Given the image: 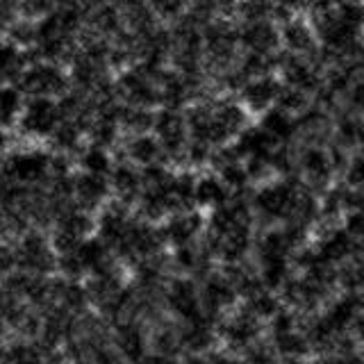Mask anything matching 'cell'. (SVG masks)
I'll return each mask as SVG.
<instances>
[{
    "instance_id": "obj_15",
    "label": "cell",
    "mask_w": 364,
    "mask_h": 364,
    "mask_svg": "<svg viewBox=\"0 0 364 364\" xmlns=\"http://www.w3.org/2000/svg\"><path fill=\"white\" fill-rule=\"evenodd\" d=\"M114 344H117V353L128 360L130 364H141L148 355H146V348H148V339L144 335L141 326H136L132 321H123L119 323L117 328V339H114Z\"/></svg>"
},
{
    "instance_id": "obj_4",
    "label": "cell",
    "mask_w": 364,
    "mask_h": 364,
    "mask_svg": "<svg viewBox=\"0 0 364 364\" xmlns=\"http://www.w3.org/2000/svg\"><path fill=\"white\" fill-rule=\"evenodd\" d=\"M60 105L50 98H30L18 119V128L28 136H53L62 123Z\"/></svg>"
},
{
    "instance_id": "obj_17",
    "label": "cell",
    "mask_w": 364,
    "mask_h": 364,
    "mask_svg": "<svg viewBox=\"0 0 364 364\" xmlns=\"http://www.w3.org/2000/svg\"><path fill=\"white\" fill-rule=\"evenodd\" d=\"M280 39L282 37H278V30L267 21L248 23V28H244L242 32V43L248 48V53H259V55H269Z\"/></svg>"
},
{
    "instance_id": "obj_24",
    "label": "cell",
    "mask_w": 364,
    "mask_h": 364,
    "mask_svg": "<svg viewBox=\"0 0 364 364\" xmlns=\"http://www.w3.org/2000/svg\"><path fill=\"white\" fill-rule=\"evenodd\" d=\"M155 117L157 114H153L151 109H144V107H123L121 109V125L125 130H130L136 134H146V130L155 128Z\"/></svg>"
},
{
    "instance_id": "obj_22",
    "label": "cell",
    "mask_w": 364,
    "mask_h": 364,
    "mask_svg": "<svg viewBox=\"0 0 364 364\" xmlns=\"http://www.w3.org/2000/svg\"><path fill=\"white\" fill-rule=\"evenodd\" d=\"M282 43L296 55L310 53L314 46L312 30L307 28V23H303V21H289L287 26L282 28Z\"/></svg>"
},
{
    "instance_id": "obj_28",
    "label": "cell",
    "mask_w": 364,
    "mask_h": 364,
    "mask_svg": "<svg viewBox=\"0 0 364 364\" xmlns=\"http://www.w3.org/2000/svg\"><path fill=\"white\" fill-rule=\"evenodd\" d=\"M0 107H3V121L5 125H11L14 119H21L23 114V91L18 87H5L3 96H0Z\"/></svg>"
},
{
    "instance_id": "obj_13",
    "label": "cell",
    "mask_w": 364,
    "mask_h": 364,
    "mask_svg": "<svg viewBox=\"0 0 364 364\" xmlns=\"http://www.w3.org/2000/svg\"><path fill=\"white\" fill-rule=\"evenodd\" d=\"M299 166L307 182L314 187H326L330 182V176L335 171V162L330 151H323L318 146H307L299 157Z\"/></svg>"
},
{
    "instance_id": "obj_5",
    "label": "cell",
    "mask_w": 364,
    "mask_h": 364,
    "mask_svg": "<svg viewBox=\"0 0 364 364\" xmlns=\"http://www.w3.org/2000/svg\"><path fill=\"white\" fill-rule=\"evenodd\" d=\"M16 87L23 94H30L32 98H50V96L64 94L68 87V80L55 64H32L28 66V71L21 75Z\"/></svg>"
},
{
    "instance_id": "obj_20",
    "label": "cell",
    "mask_w": 364,
    "mask_h": 364,
    "mask_svg": "<svg viewBox=\"0 0 364 364\" xmlns=\"http://www.w3.org/2000/svg\"><path fill=\"white\" fill-rule=\"evenodd\" d=\"M262 128H264L278 144H282V141H289L296 134V130H299V121L291 119V114L276 107V109H269L264 114V119H262Z\"/></svg>"
},
{
    "instance_id": "obj_9",
    "label": "cell",
    "mask_w": 364,
    "mask_h": 364,
    "mask_svg": "<svg viewBox=\"0 0 364 364\" xmlns=\"http://www.w3.org/2000/svg\"><path fill=\"white\" fill-rule=\"evenodd\" d=\"M203 216L191 210V212H178V214H171L168 219L159 225V232H162L164 244L171 246H189L198 239V235L203 232Z\"/></svg>"
},
{
    "instance_id": "obj_23",
    "label": "cell",
    "mask_w": 364,
    "mask_h": 364,
    "mask_svg": "<svg viewBox=\"0 0 364 364\" xmlns=\"http://www.w3.org/2000/svg\"><path fill=\"white\" fill-rule=\"evenodd\" d=\"M80 166H82L85 173H94V176H107L112 173V157L107 153V148H100V146H89L80 155Z\"/></svg>"
},
{
    "instance_id": "obj_16",
    "label": "cell",
    "mask_w": 364,
    "mask_h": 364,
    "mask_svg": "<svg viewBox=\"0 0 364 364\" xmlns=\"http://www.w3.org/2000/svg\"><path fill=\"white\" fill-rule=\"evenodd\" d=\"M109 182H112V189L117 191L119 200L125 203V205L136 203V200H139V196H141V191H144V178H141V173L132 164H128V162L114 164L112 173H109Z\"/></svg>"
},
{
    "instance_id": "obj_35",
    "label": "cell",
    "mask_w": 364,
    "mask_h": 364,
    "mask_svg": "<svg viewBox=\"0 0 364 364\" xmlns=\"http://www.w3.org/2000/svg\"><path fill=\"white\" fill-rule=\"evenodd\" d=\"M276 364H303V360H296V358H282L280 362Z\"/></svg>"
},
{
    "instance_id": "obj_31",
    "label": "cell",
    "mask_w": 364,
    "mask_h": 364,
    "mask_svg": "<svg viewBox=\"0 0 364 364\" xmlns=\"http://www.w3.org/2000/svg\"><path fill=\"white\" fill-rule=\"evenodd\" d=\"M348 212H364V187H355L348 193Z\"/></svg>"
},
{
    "instance_id": "obj_27",
    "label": "cell",
    "mask_w": 364,
    "mask_h": 364,
    "mask_svg": "<svg viewBox=\"0 0 364 364\" xmlns=\"http://www.w3.org/2000/svg\"><path fill=\"white\" fill-rule=\"evenodd\" d=\"M219 178L225 182V187L230 189L232 193H242L246 191L250 176L246 171V162H232V164H225L219 168Z\"/></svg>"
},
{
    "instance_id": "obj_10",
    "label": "cell",
    "mask_w": 364,
    "mask_h": 364,
    "mask_svg": "<svg viewBox=\"0 0 364 364\" xmlns=\"http://www.w3.org/2000/svg\"><path fill=\"white\" fill-rule=\"evenodd\" d=\"M316 253L328 264H346L353 257L364 255V250L353 242V237L344 230V228H333V230L323 232V237L318 239Z\"/></svg>"
},
{
    "instance_id": "obj_1",
    "label": "cell",
    "mask_w": 364,
    "mask_h": 364,
    "mask_svg": "<svg viewBox=\"0 0 364 364\" xmlns=\"http://www.w3.org/2000/svg\"><path fill=\"white\" fill-rule=\"evenodd\" d=\"M303 193V187L294 180H278V182H269L262 189L253 193V212L269 223L273 221H284L289 223L299 198Z\"/></svg>"
},
{
    "instance_id": "obj_2",
    "label": "cell",
    "mask_w": 364,
    "mask_h": 364,
    "mask_svg": "<svg viewBox=\"0 0 364 364\" xmlns=\"http://www.w3.org/2000/svg\"><path fill=\"white\" fill-rule=\"evenodd\" d=\"M16 253V271H26L32 276H48L57 269V253L53 244L39 230H28L21 235L18 244L14 246Z\"/></svg>"
},
{
    "instance_id": "obj_14",
    "label": "cell",
    "mask_w": 364,
    "mask_h": 364,
    "mask_svg": "<svg viewBox=\"0 0 364 364\" xmlns=\"http://www.w3.org/2000/svg\"><path fill=\"white\" fill-rule=\"evenodd\" d=\"M280 91H282V85L271 75L250 80V82L242 89L244 107L250 112H264L267 114L273 102H278Z\"/></svg>"
},
{
    "instance_id": "obj_33",
    "label": "cell",
    "mask_w": 364,
    "mask_h": 364,
    "mask_svg": "<svg viewBox=\"0 0 364 364\" xmlns=\"http://www.w3.org/2000/svg\"><path fill=\"white\" fill-rule=\"evenodd\" d=\"M310 364H339V358H330V355H318Z\"/></svg>"
},
{
    "instance_id": "obj_18",
    "label": "cell",
    "mask_w": 364,
    "mask_h": 364,
    "mask_svg": "<svg viewBox=\"0 0 364 364\" xmlns=\"http://www.w3.org/2000/svg\"><path fill=\"white\" fill-rule=\"evenodd\" d=\"M230 189L225 187V182L219 176H200L196 180V205L198 208H208V210H216L230 200Z\"/></svg>"
},
{
    "instance_id": "obj_21",
    "label": "cell",
    "mask_w": 364,
    "mask_h": 364,
    "mask_svg": "<svg viewBox=\"0 0 364 364\" xmlns=\"http://www.w3.org/2000/svg\"><path fill=\"white\" fill-rule=\"evenodd\" d=\"M271 346L273 350L278 353L282 358H296L301 360L303 355H307L312 348H310V341H307L303 328L294 330V333L287 335H278V337H271Z\"/></svg>"
},
{
    "instance_id": "obj_34",
    "label": "cell",
    "mask_w": 364,
    "mask_h": 364,
    "mask_svg": "<svg viewBox=\"0 0 364 364\" xmlns=\"http://www.w3.org/2000/svg\"><path fill=\"white\" fill-rule=\"evenodd\" d=\"M182 364H208V362H205L200 355H189V358H187L185 362H182Z\"/></svg>"
},
{
    "instance_id": "obj_25",
    "label": "cell",
    "mask_w": 364,
    "mask_h": 364,
    "mask_svg": "<svg viewBox=\"0 0 364 364\" xmlns=\"http://www.w3.org/2000/svg\"><path fill=\"white\" fill-rule=\"evenodd\" d=\"M244 307H246L248 312H253L259 318V321H264V318H269V321H271V318L282 310L280 301L269 289H262L259 294L253 296V299H248Z\"/></svg>"
},
{
    "instance_id": "obj_12",
    "label": "cell",
    "mask_w": 364,
    "mask_h": 364,
    "mask_svg": "<svg viewBox=\"0 0 364 364\" xmlns=\"http://www.w3.org/2000/svg\"><path fill=\"white\" fill-rule=\"evenodd\" d=\"M112 182L107 176H94V173H77L75 176V205L82 210H98L102 203L109 198Z\"/></svg>"
},
{
    "instance_id": "obj_26",
    "label": "cell",
    "mask_w": 364,
    "mask_h": 364,
    "mask_svg": "<svg viewBox=\"0 0 364 364\" xmlns=\"http://www.w3.org/2000/svg\"><path fill=\"white\" fill-rule=\"evenodd\" d=\"M80 134H82V128L75 121H62L50 139L60 153H73L80 146Z\"/></svg>"
},
{
    "instance_id": "obj_11",
    "label": "cell",
    "mask_w": 364,
    "mask_h": 364,
    "mask_svg": "<svg viewBox=\"0 0 364 364\" xmlns=\"http://www.w3.org/2000/svg\"><path fill=\"white\" fill-rule=\"evenodd\" d=\"M180 344L185 350H189L191 355H200L208 353L216 344V323L214 316L203 312L198 318L187 321L180 328Z\"/></svg>"
},
{
    "instance_id": "obj_30",
    "label": "cell",
    "mask_w": 364,
    "mask_h": 364,
    "mask_svg": "<svg viewBox=\"0 0 364 364\" xmlns=\"http://www.w3.org/2000/svg\"><path fill=\"white\" fill-rule=\"evenodd\" d=\"M344 230L364 250V212H348L344 219Z\"/></svg>"
},
{
    "instance_id": "obj_6",
    "label": "cell",
    "mask_w": 364,
    "mask_h": 364,
    "mask_svg": "<svg viewBox=\"0 0 364 364\" xmlns=\"http://www.w3.org/2000/svg\"><path fill=\"white\" fill-rule=\"evenodd\" d=\"M219 335L232 350H250L255 344H259L262 321L253 312L242 307L219 326Z\"/></svg>"
},
{
    "instance_id": "obj_19",
    "label": "cell",
    "mask_w": 364,
    "mask_h": 364,
    "mask_svg": "<svg viewBox=\"0 0 364 364\" xmlns=\"http://www.w3.org/2000/svg\"><path fill=\"white\" fill-rule=\"evenodd\" d=\"M125 153H128L130 162L141 164L144 168L153 166V164H159V157L164 155L162 144H159L157 136H151V134H136V136H132V139L128 141V146H125Z\"/></svg>"
},
{
    "instance_id": "obj_32",
    "label": "cell",
    "mask_w": 364,
    "mask_h": 364,
    "mask_svg": "<svg viewBox=\"0 0 364 364\" xmlns=\"http://www.w3.org/2000/svg\"><path fill=\"white\" fill-rule=\"evenodd\" d=\"M208 364H242V362L235 358H228V355H212L208 360Z\"/></svg>"
},
{
    "instance_id": "obj_8",
    "label": "cell",
    "mask_w": 364,
    "mask_h": 364,
    "mask_svg": "<svg viewBox=\"0 0 364 364\" xmlns=\"http://www.w3.org/2000/svg\"><path fill=\"white\" fill-rule=\"evenodd\" d=\"M200 299H203L205 312L212 316H219L223 310H230V307L237 303L239 291L232 284V280L221 271V273H210V276L203 278Z\"/></svg>"
},
{
    "instance_id": "obj_29",
    "label": "cell",
    "mask_w": 364,
    "mask_h": 364,
    "mask_svg": "<svg viewBox=\"0 0 364 364\" xmlns=\"http://www.w3.org/2000/svg\"><path fill=\"white\" fill-rule=\"evenodd\" d=\"M278 107L287 114H303L307 112V94L294 87H282L278 96Z\"/></svg>"
},
{
    "instance_id": "obj_3",
    "label": "cell",
    "mask_w": 364,
    "mask_h": 364,
    "mask_svg": "<svg viewBox=\"0 0 364 364\" xmlns=\"http://www.w3.org/2000/svg\"><path fill=\"white\" fill-rule=\"evenodd\" d=\"M53 155L43 151H18L5 159V180L23 187L50 182Z\"/></svg>"
},
{
    "instance_id": "obj_36",
    "label": "cell",
    "mask_w": 364,
    "mask_h": 364,
    "mask_svg": "<svg viewBox=\"0 0 364 364\" xmlns=\"http://www.w3.org/2000/svg\"><path fill=\"white\" fill-rule=\"evenodd\" d=\"M71 364H91V362L89 360H73Z\"/></svg>"
},
{
    "instance_id": "obj_7",
    "label": "cell",
    "mask_w": 364,
    "mask_h": 364,
    "mask_svg": "<svg viewBox=\"0 0 364 364\" xmlns=\"http://www.w3.org/2000/svg\"><path fill=\"white\" fill-rule=\"evenodd\" d=\"M164 303L171 312H173L182 321H193L198 318L203 310V299H200V287L189 278H176L166 284L164 289Z\"/></svg>"
}]
</instances>
